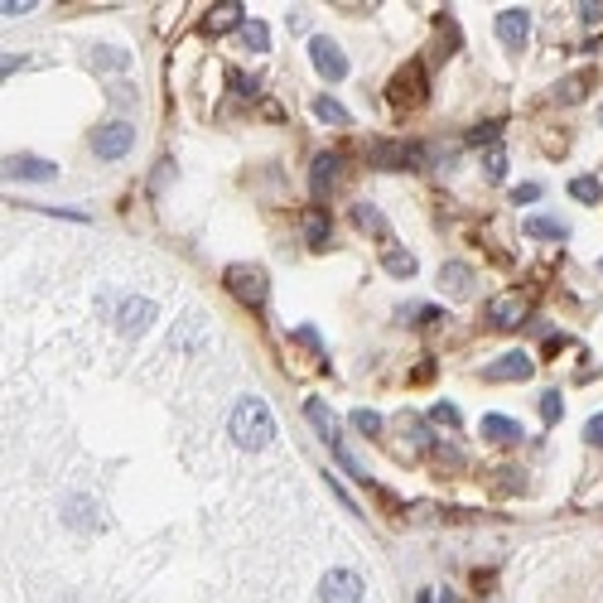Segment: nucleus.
<instances>
[{
    "label": "nucleus",
    "mask_w": 603,
    "mask_h": 603,
    "mask_svg": "<svg viewBox=\"0 0 603 603\" xmlns=\"http://www.w3.org/2000/svg\"><path fill=\"white\" fill-rule=\"evenodd\" d=\"M227 430H232V444H242V449H265V444L275 440V415H271V405H265L261 396H242V401L232 405Z\"/></svg>",
    "instance_id": "1"
},
{
    "label": "nucleus",
    "mask_w": 603,
    "mask_h": 603,
    "mask_svg": "<svg viewBox=\"0 0 603 603\" xmlns=\"http://www.w3.org/2000/svg\"><path fill=\"white\" fill-rule=\"evenodd\" d=\"M430 97V78H425V63H405L396 78L386 82V102L396 111H411Z\"/></svg>",
    "instance_id": "2"
},
{
    "label": "nucleus",
    "mask_w": 603,
    "mask_h": 603,
    "mask_svg": "<svg viewBox=\"0 0 603 603\" xmlns=\"http://www.w3.org/2000/svg\"><path fill=\"white\" fill-rule=\"evenodd\" d=\"M222 280H227V290L246 304V310H261V304L271 300V280H265L261 265H227Z\"/></svg>",
    "instance_id": "3"
},
{
    "label": "nucleus",
    "mask_w": 603,
    "mask_h": 603,
    "mask_svg": "<svg viewBox=\"0 0 603 603\" xmlns=\"http://www.w3.org/2000/svg\"><path fill=\"white\" fill-rule=\"evenodd\" d=\"M367 160L376 170H420L425 164V145H415V140H376Z\"/></svg>",
    "instance_id": "4"
},
{
    "label": "nucleus",
    "mask_w": 603,
    "mask_h": 603,
    "mask_svg": "<svg viewBox=\"0 0 603 603\" xmlns=\"http://www.w3.org/2000/svg\"><path fill=\"white\" fill-rule=\"evenodd\" d=\"M131 145H135V125L131 121H107V125L92 131V155L97 160H121V155H131Z\"/></svg>",
    "instance_id": "5"
},
{
    "label": "nucleus",
    "mask_w": 603,
    "mask_h": 603,
    "mask_svg": "<svg viewBox=\"0 0 603 603\" xmlns=\"http://www.w3.org/2000/svg\"><path fill=\"white\" fill-rule=\"evenodd\" d=\"M310 63L319 68V78H324V82H343L348 78V53L333 44V39H324V34L310 39Z\"/></svg>",
    "instance_id": "6"
},
{
    "label": "nucleus",
    "mask_w": 603,
    "mask_h": 603,
    "mask_svg": "<svg viewBox=\"0 0 603 603\" xmlns=\"http://www.w3.org/2000/svg\"><path fill=\"white\" fill-rule=\"evenodd\" d=\"M319 603H362V574L329 570L324 580H319Z\"/></svg>",
    "instance_id": "7"
},
{
    "label": "nucleus",
    "mask_w": 603,
    "mask_h": 603,
    "mask_svg": "<svg viewBox=\"0 0 603 603\" xmlns=\"http://www.w3.org/2000/svg\"><path fill=\"white\" fill-rule=\"evenodd\" d=\"M339 174H343V155H339V150H319L314 164H310V189H314V199H329V193L339 189Z\"/></svg>",
    "instance_id": "8"
},
{
    "label": "nucleus",
    "mask_w": 603,
    "mask_h": 603,
    "mask_svg": "<svg viewBox=\"0 0 603 603\" xmlns=\"http://www.w3.org/2000/svg\"><path fill=\"white\" fill-rule=\"evenodd\" d=\"M526 294H497L493 304H487V324L493 329H522L526 324Z\"/></svg>",
    "instance_id": "9"
},
{
    "label": "nucleus",
    "mask_w": 603,
    "mask_h": 603,
    "mask_svg": "<svg viewBox=\"0 0 603 603\" xmlns=\"http://www.w3.org/2000/svg\"><path fill=\"white\" fill-rule=\"evenodd\" d=\"M150 324H155V304H150V300H121V310H116V329L125 333V339L145 333Z\"/></svg>",
    "instance_id": "10"
},
{
    "label": "nucleus",
    "mask_w": 603,
    "mask_h": 603,
    "mask_svg": "<svg viewBox=\"0 0 603 603\" xmlns=\"http://www.w3.org/2000/svg\"><path fill=\"white\" fill-rule=\"evenodd\" d=\"M304 415H310V425L319 430V440H324V444L333 449V454H339V449H343V440H339V420H333V411H329V405L319 401V396H310V401H304Z\"/></svg>",
    "instance_id": "11"
},
{
    "label": "nucleus",
    "mask_w": 603,
    "mask_h": 603,
    "mask_svg": "<svg viewBox=\"0 0 603 603\" xmlns=\"http://www.w3.org/2000/svg\"><path fill=\"white\" fill-rule=\"evenodd\" d=\"M487 382H526L531 376V357L526 353H502L497 362H487L483 367Z\"/></svg>",
    "instance_id": "12"
},
{
    "label": "nucleus",
    "mask_w": 603,
    "mask_h": 603,
    "mask_svg": "<svg viewBox=\"0 0 603 603\" xmlns=\"http://www.w3.org/2000/svg\"><path fill=\"white\" fill-rule=\"evenodd\" d=\"M526 34H531V15H526V10H502V15H497V39L512 53L526 44Z\"/></svg>",
    "instance_id": "13"
},
{
    "label": "nucleus",
    "mask_w": 603,
    "mask_h": 603,
    "mask_svg": "<svg viewBox=\"0 0 603 603\" xmlns=\"http://www.w3.org/2000/svg\"><path fill=\"white\" fill-rule=\"evenodd\" d=\"M246 15H242V5L237 0H222V5H213L203 15V34H227V30H242Z\"/></svg>",
    "instance_id": "14"
},
{
    "label": "nucleus",
    "mask_w": 603,
    "mask_h": 603,
    "mask_svg": "<svg viewBox=\"0 0 603 603\" xmlns=\"http://www.w3.org/2000/svg\"><path fill=\"white\" fill-rule=\"evenodd\" d=\"M59 170H53L49 160H34V155H10L5 160V179H34V184H44V179H53Z\"/></svg>",
    "instance_id": "15"
},
{
    "label": "nucleus",
    "mask_w": 603,
    "mask_h": 603,
    "mask_svg": "<svg viewBox=\"0 0 603 603\" xmlns=\"http://www.w3.org/2000/svg\"><path fill=\"white\" fill-rule=\"evenodd\" d=\"M483 440H493V444H516V440H522V425H516L512 415H483Z\"/></svg>",
    "instance_id": "16"
},
{
    "label": "nucleus",
    "mask_w": 603,
    "mask_h": 603,
    "mask_svg": "<svg viewBox=\"0 0 603 603\" xmlns=\"http://www.w3.org/2000/svg\"><path fill=\"white\" fill-rule=\"evenodd\" d=\"M440 285L449 294H473V271H468V265H459V261H449L440 271Z\"/></svg>",
    "instance_id": "17"
},
{
    "label": "nucleus",
    "mask_w": 603,
    "mask_h": 603,
    "mask_svg": "<svg viewBox=\"0 0 603 603\" xmlns=\"http://www.w3.org/2000/svg\"><path fill=\"white\" fill-rule=\"evenodd\" d=\"M526 237H541V242H565L570 227L560 218H526Z\"/></svg>",
    "instance_id": "18"
},
{
    "label": "nucleus",
    "mask_w": 603,
    "mask_h": 603,
    "mask_svg": "<svg viewBox=\"0 0 603 603\" xmlns=\"http://www.w3.org/2000/svg\"><path fill=\"white\" fill-rule=\"evenodd\" d=\"M353 222H357V227H362V232L382 237V242H386V237H391V227H386V218H382V213H376V208H372V203H357V208H353Z\"/></svg>",
    "instance_id": "19"
},
{
    "label": "nucleus",
    "mask_w": 603,
    "mask_h": 603,
    "mask_svg": "<svg viewBox=\"0 0 603 603\" xmlns=\"http://www.w3.org/2000/svg\"><path fill=\"white\" fill-rule=\"evenodd\" d=\"M304 242H310V246L329 242V213H324V208H314V213L304 218Z\"/></svg>",
    "instance_id": "20"
},
{
    "label": "nucleus",
    "mask_w": 603,
    "mask_h": 603,
    "mask_svg": "<svg viewBox=\"0 0 603 603\" xmlns=\"http://www.w3.org/2000/svg\"><path fill=\"white\" fill-rule=\"evenodd\" d=\"M570 199H574V203H589V208H594V203L603 199V193H598V179H594V174L570 179Z\"/></svg>",
    "instance_id": "21"
},
{
    "label": "nucleus",
    "mask_w": 603,
    "mask_h": 603,
    "mask_svg": "<svg viewBox=\"0 0 603 603\" xmlns=\"http://www.w3.org/2000/svg\"><path fill=\"white\" fill-rule=\"evenodd\" d=\"M242 44H246V49H256V53H265V49H271V24L246 20V24H242Z\"/></svg>",
    "instance_id": "22"
},
{
    "label": "nucleus",
    "mask_w": 603,
    "mask_h": 603,
    "mask_svg": "<svg viewBox=\"0 0 603 603\" xmlns=\"http://www.w3.org/2000/svg\"><path fill=\"white\" fill-rule=\"evenodd\" d=\"M314 116L329 121V125H348V107L333 102V97H314Z\"/></svg>",
    "instance_id": "23"
},
{
    "label": "nucleus",
    "mask_w": 603,
    "mask_h": 603,
    "mask_svg": "<svg viewBox=\"0 0 603 603\" xmlns=\"http://www.w3.org/2000/svg\"><path fill=\"white\" fill-rule=\"evenodd\" d=\"M382 265H386L391 275H401V280H405V275H415V256H411V251H401V246H391L386 256H382Z\"/></svg>",
    "instance_id": "24"
},
{
    "label": "nucleus",
    "mask_w": 603,
    "mask_h": 603,
    "mask_svg": "<svg viewBox=\"0 0 603 603\" xmlns=\"http://www.w3.org/2000/svg\"><path fill=\"white\" fill-rule=\"evenodd\" d=\"M401 319H405V324H440V310H434V304H405V310H401Z\"/></svg>",
    "instance_id": "25"
},
{
    "label": "nucleus",
    "mask_w": 603,
    "mask_h": 603,
    "mask_svg": "<svg viewBox=\"0 0 603 603\" xmlns=\"http://www.w3.org/2000/svg\"><path fill=\"white\" fill-rule=\"evenodd\" d=\"M483 174L493 179V184H497L502 174H507V150H502V145H493V150L483 155Z\"/></svg>",
    "instance_id": "26"
},
{
    "label": "nucleus",
    "mask_w": 603,
    "mask_h": 603,
    "mask_svg": "<svg viewBox=\"0 0 603 603\" xmlns=\"http://www.w3.org/2000/svg\"><path fill=\"white\" fill-rule=\"evenodd\" d=\"M589 92V78L580 73V78H570V82H560L555 88V102H580V97Z\"/></svg>",
    "instance_id": "27"
},
{
    "label": "nucleus",
    "mask_w": 603,
    "mask_h": 603,
    "mask_svg": "<svg viewBox=\"0 0 603 603\" xmlns=\"http://www.w3.org/2000/svg\"><path fill=\"white\" fill-rule=\"evenodd\" d=\"M92 63H97V68H125L131 59H125L121 49H107V44H102V49H92Z\"/></svg>",
    "instance_id": "28"
},
{
    "label": "nucleus",
    "mask_w": 603,
    "mask_h": 603,
    "mask_svg": "<svg viewBox=\"0 0 603 603\" xmlns=\"http://www.w3.org/2000/svg\"><path fill=\"white\" fill-rule=\"evenodd\" d=\"M497 135H502V125L497 121H483V125H473V131H468V145H493Z\"/></svg>",
    "instance_id": "29"
},
{
    "label": "nucleus",
    "mask_w": 603,
    "mask_h": 603,
    "mask_svg": "<svg viewBox=\"0 0 603 603\" xmlns=\"http://www.w3.org/2000/svg\"><path fill=\"white\" fill-rule=\"evenodd\" d=\"M541 415H545V425H555V420L565 415V401H560V391H545V396H541Z\"/></svg>",
    "instance_id": "30"
},
{
    "label": "nucleus",
    "mask_w": 603,
    "mask_h": 603,
    "mask_svg": "<svg viewBox=\"0 0 603 603\" xmlns=\"http://www.w3.org/2000/svg\"><path fill=\"white\" fill-rule=\"evenodd\" d=\"M353 425H357L362 434H372V440H376V434H382V415H376V411H353Z\"/></svg>",
    "instance_id": "31"
},
{
    "label": "nucleus",
    "mask_w": 603,
    "mask_h": 603,
    "mask_svg": "<svg viewBox=\"0 0 603 603\" xmlns=\"http://www.w3.org/2000/svg\"><path fill=\"white\" fill-rule=\"evenodd\" d=\"M193 333H199V314H189V319H184V324H179V329H174V339H170V348H184V343L193 339Z\"/></svg>",
    "instance_id": "32"
},
{
    "label": "nucleus",
    "mask_w": 603,
    "mask_h": 603,
    "mask_svg": "<svg viewBox=\"0 0 603 603\" xmlns=\"http://www.w3.org/2000/svg\"><path fill=\"white\" fill-rule=\"evenodd\" d=\"M68 522H92V502L88 497H73V502H68Z\"/></svg>",
    "instance_id": "33"
},
{
    "label": "nucleus",
    "mask_w": 603,
    "mask_h": 603,
    "mask_svg": "<svg viewBox=\"0 0 603 603\" xmlns=\"http://www.w3.org/2000/svg\"><path fill=\"white\" fill-rule=\"evenodd\" d=\"M584 444L603 449V411H598V415H594V420H589V425H584Z\"/></svg>",
    "instance_id": "34"
},
{
    "label": "nucleus",
    "mask_w": 603,
    "mask_h": 603,
    "mask_svg": "<svg viewBox=\"0 0 603 603\" xmlns=\"http://www.w3.org/2000/svg\"><path fill=\"white\" fill-rule=\"evenodd\" d=\"M232 88L242 92V97H256V92H261V82L251 78V73H232Z\"/></svg>",
    "instance_id": "35"
},
{
    "label": "nucleus",
    "mask_w": 603,
    "mask_h": 603,
    "mask_svg": "<svg viewBox=\"0 0 603 603\" xmlns=\"http://www.w3.org/2000/svg\"><path fill=\"white\" fill-rule=\"evenodd\" d=\"M541 199V184H516L512 189V203H536Z\"/></svg>",
    "instance_id": "36"
},
{
    "label": "nucleus",
    "mask_w": 603,
    "mask_h": 603,
    "mask_svg": "<svg viewBox=\"0 0 603 603\" xmlns=\"http://www.w3.org/2000/svg\"><path fill=\"white\" fill-rule=\"evenodd\" d=\"M434 420L454 430V425H459V411H454V405H449V401H440V405H434Z\"/></svg>",
    "instance_id": "37"
},
{
    "label": "nucleus",
    "mask_w": 603,
    "mask_h": 603,
    "mask_svg": "<svg viewBox=\"0 0 603 603\" xmlns=\"http://www.w3.org/2000/svg\"><path fill=\"white\" fill-rule=\"evenodd\" d=\"M580 20L584 24H598L603 20V5H580Z\"/></svg>",
    "instance_id": "38"
},
{
    "label": "nucleus",
    "mask_w": 603,
    "mask_h": 603,
    "mask_svg": "<svg viewBox=\"0 0 603 603\" xmlns=\"http://www.w3.org/2000/svg\"><path fill=\"white\" fill-rule=\"evenodd\" d=\"M415 603H434V594H430V589H420V598Z\"/></svg>",
    "instance_id": "39"
},
{
    "label": "nucleus",
    "mask_w": 603,
    "mask_h": 603,
    "mask_svg": "<svg viewBox=\"0 0 603 603\" xmlns=\"http://www.w3.org/2000/svg\"><path fill=\"white\" fill-rule=\"evenodd\" d=\"M598 121H603V111H598Z\"/></svg>",
    "instance_id": "40"
},
{
    "label": "nucleus",
    "mask_w": 603,
    "mask_h": 603,
    "mask_svg": "<svg viewBox=\"0 0 603 603\" xmlns=\"http://www.w3.org/2000/svg\"><path fill=\"white\" fill-rule=\"evenodd\" d=\"M598 271H603V261H598Z\"/></svg>",
    "instance_id": "41"
}]
</instances>
